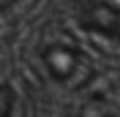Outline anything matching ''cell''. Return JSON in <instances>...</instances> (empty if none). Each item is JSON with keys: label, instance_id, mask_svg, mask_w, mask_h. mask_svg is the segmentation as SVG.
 I'll return each mask as SVG.
<instances>
[{"label": "cell", "instance_id": "obj_2", "mask_svg": "<svg viewBox=\"0 0 120 117\" xmlns=\"http://www.w3.org/2000/svg\"><path fill=\"white\" fill-rule=\"evenodd\" d=\"M82 19H85V27L96 30V33H117V25H120L117 11L109 6H101V3L87 6L82 11Z\"/></svg>", "mask_w": 120, "mask_h": 117}, {"label": "cell", "instance_id": "obj_1", "mask_svg": "<svg viewBox=\"0 0 120 117\" xmlns=\"http://www.w3.org/2000/svg\"><path fill=\"white\" fill-rule=\"evenodd\" d=\"M41 63L46 73L57 84H66L68 90H79L93 79V63L74 41L57 38L41 49Z\"/></svg>", "mask_w": 120, "mask_h": 117}, {"label": "cell", "instance_id": "obj_5", "mask_svg": "<svg viewBox=\"0 0 120 117\" xmlns=\"http://www.w3.org/2000/svg\"><path fill=\"white\" fill-rule=\"evenodd\" d=\"M14 3H16V0H0V11H6L8 6H14Z\"/></svg>", "mask_w": 120, "mask_h": 117}, {"label": "cell", "instance_id": "obj_3", "mask_svg": "<svg viewBox=\"0 0 120 117\" xmlns=\"http://www.w3.org/2000/svg\"><path fill=\"white\" fill-rule=\"evenodd\" d=\"M76 117H117V112H115V103L104 93H93L82 103V109H79Z\"/></svg>", "mask_w": 120, "mask_h": 117}, {"label": "cell", "instance_id": "obj_4", "mask_svg": "<svg viewBox=\"0 0 120 117\" xmlns=\"http://www.w3.org/2000/svg\"><path fill=\"white\" fill-rule=\"evenodd\" d=\"M11 106H14V93L8 84L0 82V117H8L11 114Z\"/></svg>", "mask_w": 120, "mask_h": 117}]
</instances>
